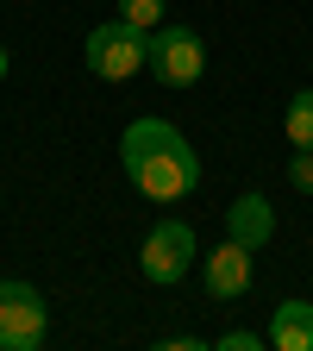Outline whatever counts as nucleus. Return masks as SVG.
<instances>
[{
    "instance_id": "nucleus-1",
    "label": "nucleus",
    "mask_w": 313,
    "mask_h": 351,
    "mask_svg": "<svg viewBox=\"0 0 313 351\" xmlns=\"http://www.w3.org/2000/svg\"><path fill=\"white\" fill-rule=\"evenodd\" d=\"M119 169L151 201H188L201 189V157L169 119H132L119 138Z\"/></svg>"
},
{
    "instance_id": "nucleus-2",
    "label": "nucleus",
    "mask_w": 313,
    "mask_h": 351,
    "mask_svg": "<svg viewBox=\"0 0 313 351\" xmlns=\"http://www.w3.org/2000/svg\"><path fill=\"white\" fill-rule=\"evenodd\" d=\"M145 69L163 82V88H195L201 69H207V44L195 25H157L151 44H145Z\"/></svg>"
},
{
    "instance_id": "nucleus-3",
    "label": "nucleus",
    "mask_w": 313,
    "mask_h": 351,
    "mask_svg": "<svg viewBox=\"0 0 313 351\" xmlns=\"http://www.w3.org/2000/svg\"><path fill=\"white\" fill-rule=\"evenodd\" d=\"M145 44H151V32L125 25V19H107V25L88 32L82 57H88V69H95L101 82H125V75H138V69H145Z\"/></svg>"
},
{
    "instance_id": "nucleus-4",
    "label": "nucleus",
    "mask_w": 313,
    "mask_h": 351,
    "mask_svg": "<svg viewBox=\"0 0 313 351\" xmlns=\"http://www.w3.org/2000/svg\"><path fill=\"white\" fill-rule=\"evenodd\" d=\"M195 232H188V219H163V226L145 232V251H138V270L157 282V289H175L188 270H195Z\"/></svg>"
},
{
    "instance_id": "nucleus-5",
    "label": "nucleus",
    "mask_w": 313,
    "mask_h": 351,
    "mask_svg": "<svg viewBox=\"0 0 313 351\" xmlns=\"http://www.w3.org/2000/svg\"><path fill=\"white\" fill-rule=\"evenodd\" d=\"M51 332V307L32 282H0V351H38Z\"/></svg>"
},
{
    "instance_id": "nucleus-6",
    "label": "nucleus",
    "mask_w": 313,
    "mask_h": 351,
    "mask_svg": "<svg viewBox=\"0 0 313 351\" xmlns=\"http://www.w3.org/2000/svg\"><path fill=\"white\" fill-rule=\"evenodd\" d=\"M201 282L213 301H238L251 289V245H238V239L213 245V257H201Z\"/></svg>"
},
{
    "instance_id": "nucleus-7",
    "label": "nucleus",
    "mask_w": 313,
    "mask_h": 351,
    "mask_svg": "<svg viewBox=\"0 0 313 351\" xmlns=\"http://www.w3.org/2000/svg\"><path fill=\"white\" fill-rule=\"evenodd\" d=\"M226 239H238V245L263 251V245L276 239V207L263 201V195H238V201L226 207Z\"/></svg>"
},
{
    "instance_id": "nucleus-8",
    "label": "nucleus",
    "mask_w": 313,
    "mask_h": 351,
    "mask_svg": "<svg viewBox=\"0 0 313 351\" xmlns=\"http://www.w3.org/2000/svg\"><path fill=\"white\" fill-rule=\"evenodd\" d=\"M270 339L276 351H313V301H282L270 314Z\"/></svg>"
},
{
    "instance_id": "nucleus-9",
    "label": "nucleus",
    "mask_w": 313,
    "mask_h": 351,
    "mask_svg": "<svg viewBox=\"0 0 313 351\" xmlns=\"http://www.w3.org/2000/svg\"><path fill=\"white\" fill-rule=\"evenodd\" d=\"M282 125H288V145L295 151H313V88H301V95L288 101V119Z\"/></svg>"
},
{
    "instance_id": "nucleus-10",
    "label": "nucleus",
    "mask_w": 313,
    "mask_h": 351,
    "mask_svg": "<svg viewBox=\"0 0 313 351\" xmlns=\"http://www.w3.org/2000/svg\"><path fill=\"white\" fill-rule=\"evenodd\" d=\"M163 7H169V0H119V19L138 25V32H157L163 25Z\"/></svg>"
},
{
    "instance_id": "nucleus-11",
    "label": "nucleus",
    "mask_w": 313,
    "mask_h": 351,
    "mask_svg": "<svg viewBox=\"0 0 313 351\" xmlns=\"http://www.w3.org/2000/svg\"><path fill=\"white\" fill-rule=\"evenodd\" d=\"M288 182H295V195H313V151L288 157Z\"/></svg>"
},
{
    "instance_id": "nucleus-12",
    "label": "nucleus",
    "mask_w": 313,
    "mask_h": 351,
    "mask_svg": "<svg viewBox=\"0 0 313 351\" xmlns=\"http://www.w3.org/2000/svg\"><path fill=\"white\" fill-rule=\"evenodd\" d=\"M263 345V332H226L219 339V351H257Z\"/></svg>"
},
{
    "instance_id": "nucleus-13",
    "label": "nucleus",
    "mask_w": 313,
    "mask_h": 351,
    "mask_svg": "<svg viewBox=\"0 0 313 351\" xmlns=\"http://www.w3.org/2000/svg\"><path fill=\"white\" fill-rule=\"evenodd\" d=\"M0 82H7V44H0Z\"/></svg>"
}]
</instances>
